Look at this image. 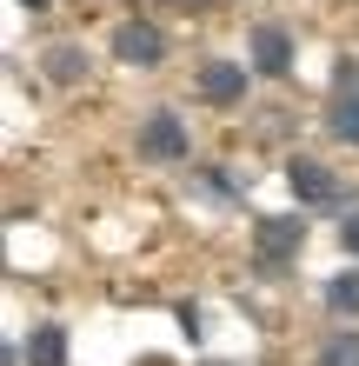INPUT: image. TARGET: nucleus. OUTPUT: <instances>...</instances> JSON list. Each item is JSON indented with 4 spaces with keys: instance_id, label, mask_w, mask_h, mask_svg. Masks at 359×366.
Masks as SVG:
<instances>
[{
    "instance_id": "1a4fd4ad",
    "label": "nucleus",
    "mask_w": 359,
    "mask_h": 366,
    "mask_svg": "<svg viewBox=\"0 0 359 366\" xmlns=\"http://www.w3.org/2000/svg\"><path fill=\"white\" fill-rule=\"evenodd\" d=\"M326 307L333 313H359V273H340V280H333V287H326Z\"/></svg>"
},
{
    "instance_id": "39448f33",
    "label": "nucleus",
    "mask_w": 359,
    "mask_h": 366,
    "mask_svg": "<svg viewBox=\"0 0 359 366\" xmlns=\"http://www.w3.org/2000/svg\"><path fill=\"white\" fill-rule=\"evenodd\" d=\"M253 60H260L266 74H286L293 67V40L280 27H260V34H253Z\"/></svg>"
},
{
    "instance_id": "423d86ee",
    "label": "nucleus",
    "mask_w": 359,
    "mask_h": 366,
    "mask_svg": "<svg viewBox=\"0 0 359 366\" xmlns=\"http://www.w3.org/2000/svg\"><path fill=\"white\" fill-rule=\"evenodd\" d=\"M27 366H67V333H60V327H34Z\"/></svg>"
},
{
    "instance_id": "6e6552de",
    "label": "nucleus",
    "mask_w": 359,
    "mask_h": 366,
    "mask_svg": "<svg viewBox=\"0 0 359 366\" xmlns=\"http://www.w3.org/2000/svg\"><path fill=\"white\" fill-rule=\"evenodd\" d=\"M293 240H300V227H293V220H266V233H260V253H266V260H280V253H286Z\"/></svg>"
},
{
    "instance_id": "f257e3e1",
    "label": "nucleus",
    "mask_w": 359,
    "mask_h": 366,
    "mask_svg": "<svg viewBox=\"0 0 359 366\" xmlns=\"http://www.w3.org/2000/svg\"><path fill=\"white\" fill-rule=\"evenodd\" d=\"M186 154V127L173 114H146L140 120V160H180Z\"/></svg>"
},
{
    "instance_id": "9b49d317",
    "label": "nucleus",
    "mask_w": 359,
    "mask_h": 366,
    "mask_svg": "<svg viewBox=\"0 0 359 366\" xmlns=\"http://www.w3.org/2000/svg\"><path fill=\"white\" fill-rule=\"evenodd\" d=\"M47 67H54V80H80V74H87V60H80L74 47H54V54H47Z\"/></svg>"
},
{
    "instance_id": "f03ea898",
    "label": "nucleus",
    "mask_w": 359,
    "mask_h": 366,
    "mask_svg": "<svg viewBox=\"0 0 359 366\" xmlns=\"http://www.w3.org/2000/svg\"><path fill=\"white\" fill-rule=\"evenodd\" d=\"M113 54H120V60H140V67H153V60L166 54V40H160V27H146V20H126V27L113 34Z\"/></svg>"
},
{
    "instance_id": "7ed1b4c3",
    "label": "nucleus",
    "mask_w": 359,
    "mask_h": 366,
    "mask_svg": "<svg viewBox=\"0 0 359 366\" xmlns=\"http://www.w3.org/2000/svg\"><path fill=\"white\" fill-rule=\"evenodd\" d=\"M286 180H293V193H300V200H313V207H333V200H340V187H333L326 167H313V160H293Z\"/></svg>"
},
{
    "instance_id": "9d476101",
    "label": "nucleus",
    "mask_w": 359,
    "mask_h": 366,
    "mask_svg": "<svg viewBox=\"0 0 359 366\" xmlns=\"http://www.w3.org/2000/svg\"><path fill=\"white\" fill-rule=\"evenodd\" d=\"M320 366H359V333H333L326 353H320Z\"/></svg>"
},
{
    "instance_id": "20e7f679",
    "label": "nucleus",
    "mask_w": 359,
    "mask_h": 366,
    "mask_svg": "<svg viewBox=\"0 0 359 366\" xmlns=\"http://www.w3.org/2000/svg\"><path fill=\"white\" fill-rule=\"evenodd\" d=\"M200 94L226 107V100H240L246 94V67H226V60H213V67H200Z\"/></svg>"
},
{
    "instance_id": "0eeeda50",
    "label": "nucleus",
    "mask_w": 359,
    "mask_h": 366,
    "mask_svg": "<svg viewBox=\"0 0 359 366\" xmlns=\"http://www.w3.org/2000/svg\"><path fill=\"white\" fill-rule=\"evenodd\" d=\"M346 87H353V74L340 80V100H333V140L359 147V94H346Z\"/></svg>"
},
{
    "instance_id": "f8f14e48",
    "label": "nucleus",
    "mask_w": 359,
    "mask_h": 366,
    "mask_svg": "<svg viewBox=\"0 0 359 366\" xmlns=\"http://www.w3.org/2000/svg\"><path fill=\"white\" fill-rule=\"evenodd\" d=\"M346 247L359 253V213H353V220H346Z\"/></svg>"
}]
</instances>
